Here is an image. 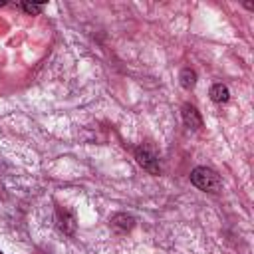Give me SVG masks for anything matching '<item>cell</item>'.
<instances>
[{
	"label": "cell",
	"instance_id": "cell-6",
	"mask_svg": "<svg viewBox=\"0 0 254 254\" xmlns=\"http://www.w3.org/2000/svg\"><path fill=\"white\" fill-rule=\"evenodd\" d=\"M208 95H210V99H212L214 103H226V101L230 99V91H228V87L222 85V83H214V85L210 87Z\"/></svg>",
	"mask_w": 254,
	"mask_h": 254
},
{
	"label": "cell",
	"instance_id": "cell-8",
	"mask_svg": "<svg viewBox=\"0 0 254 254\" xmlns=\"http://www.w3.org/2000/svg\"><path fill=\"white\" fill-rule=\"evenodd\" d=\"M20 8H22L26 14H30V16H38V14H42L44 4H36V2H20Z\"/></svg>",
	"mask_w": 254,
	"mask_h": 254
},
{
	"label": "cell",
	"instance_id": "cell-9",
	"mask_svg": "<svg viewBox=\"0 0 254 254\" xmlns=\"http://www.w3.org/2000/svg\"><path fill=\"white\" fill-rule=\"evenodd\" d=\"M4 4H6V2H4V0H0V8H2V6H4Z\"/></svg>",
	"mask_w": 254,
	"mask_h": 254
},
{
	"label": "cell",
	"instance_id": "cell-7",
	"mask_svg": "<svg viewBox=\"0 0 254 254\" xmlns=\"http://www.w3.org/2000/svg\"><path fill=\"white\" fill-rule=\"evenodd\" d=\"M179 81L185 89H192L194 83H196V71L190 69V67H183L181 73H179Z\"/></svg>",
	"mask_w": 254,
	"mask_h": 254
},
{
	"label": "cell",
	"instance_id": "cell-4",
	"mask_svg": "<svg viewBox=\"0 0 254 254\" xmlns=\"http://www.w3.org/2000/svg\"><path fill=\"white\" fill-rule=\"evenodd\" d=\"M56 220H58V228L64 232V234H73L75 232V216L65 210V208H58L56 210Z\"/></svg>",
	"mask_w": 254,
	"mask_h": 254
},
{
	"label": "cell",
	"instance_id": "cell-5",
	"mask_svg": "<svg viewBox=\"0 0 254 254\" xmlns=\"http://www.w3.org/2000/svg\"><path fill=\"white\" fill-rule=\"evenodd\" d=\"M109 224L113 226V230H117L119 234H125L129 232L133 226H135V218L127 212H115L111 218H109Z\"/></svg>",
	"mask_w": 254,
	"mask_h": 254
},
{
	"label": "cell",
	"instance_id": "cell-10",
	"mask_svg": "<svg viewBox=\"0 0 254 254\" xmlns=\"http://www.w3.org/2000/svg\"><path fill=\"white\" fill-rule=\"evenodd\" d=\"M0 254H2V250H0Z\"/></svg>",
	"mask_w": 254,
	"mask_h": 254
},
{
	"label": "cell",
	"instance_id": "cell-3",
	"mask_svg": "<svg viewBox=\"0 0 254 254\" xmlns=\"http://www.w3.org/2000/svg\"><path fill=\"white\" fill-rule=\"evenodd\" d=\"M181 117H183V123L192 131H198L202 127V117H200L198 109L194 105H190V103H185L181 107Z\"/></svg>",
	"mask_w": 254,
	"mask_h": 254
},
{
	"label": "cell",
	"instance_id": "cell-2",
	"mask_svg": "<svg viewBox=\"0 0 254 254\" xmlns=\"http://www.w3.org/2000/svg\"><path fill=\"white\" fill-rule=\"evenodd\" d=\"M135 159L139 163V167H143L147 173L151 175H159L161 173V165H159V151L153 143H141L135 149Z\"/></svg>",
	"mask_w": 254,
	"mask_h": 254
},
{
	"label": "cell",
	"instance_id": "cell-1",
	"mask_svg": "<svg viewBox=\"0 0 254 254\" xmlns=\"http://www.w3.org/2000/svg\"><path fill=\"white\" fill-rule=\"evenodd\" d=\"M190 183L204 192H220L222 190V181L218 177V173L214 169L208 167H194L190 171Z\"/></svg>",
	"mask_w": 254,
	"mask_h": 254
}]
</instances>
